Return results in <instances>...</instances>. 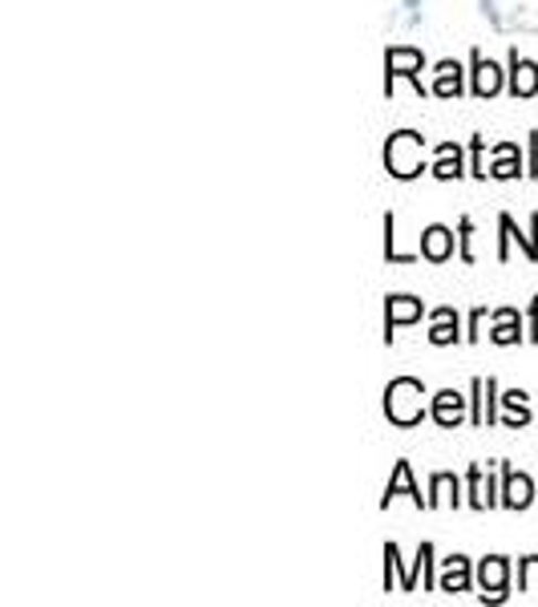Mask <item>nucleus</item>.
Segmentation results:
<instances>
[{"label": "nucleus", "mask_w": 538, "mask_h": 607, "mask_svg": "<svg viewBox=\"0 0 538 607\" xmlns=\"http://www.w3.org/2000/svg\"><path fill=\"white\" fill-rule=\"evenodd\" d=\"M530 498H535V486H530L527 474H515V470H506V506H515V511H523V506H530Z\"/></svg>", "instance_id": "1a4fd4ad"}, {"label": "nucleus", "mask_w": 538, "mask_h": 607, "mask_svg": "<svg viewBox=\"0 0 538 607\" xmlns=\"http://www.w3.org/2000/svg\"><path fill=\"white\" fill-rule=\"evenodd\" d=\"M385 65H389V82H393V78H413V82H417L422 53H417V49H389Z\"/></svg>", "instance_id": "423d86ee"}, {"label": "nucleus", "mask_w": 538, "mask_h": 607, "mask_svg": "<svg viewBox=\"0 0 538 607\" xmlns=\"http://www.w3.org/2000/svg\"><path fill=\"white\" fill-rule=\"evenodd\" d=\"M510 90H515L518 97L538 94V65H535V61H518V53H515V73H510Z\"/></svg>", "instance_id": "9d476101"}, {"label": "nucleus", "mask_w": 538, "mask_h": 607, "mask_svg": "<svg viewBox=\"0 0 538 607\" xmlns=\"http://www.w3.org/2000/svg\"><path fill=\"white\" fill-rule=\"evenodd\" d=\"M462 413H466V398H457L454 389H445V393L433 398V421L445 425V430H454L457 421H462Z\"/></svg>", "instance_id": "7ed1b4c3"}, {"label": "nucleus", "mask_w": 538, "mask_h": 607, "mask_svg": "<svg viewBox=\"0 0 538 607\" xmlns=\"http://www.w3.org/2000/svg\"><path fill=\"white\" fill-rule=\"evenodd\" d=\"M474 389H478V398H482V393L490 398V393H494V381H490V377H486V381H474ZM474 421H478V425H486V421H494L490 401H478V409H474Z\"/></svg>", "instance_id": "f3484780"}, {"label": "nucleus", "mask_w": 538, "mask_h": 607, "mask_svg": "<svg viewBox=\"0 0 538 607\" xmlns=\"http://www.w3.org/2000/svg\"><path fill=\"white\" fill-rule=\"evenodd\" d=\"M422 251H425V259H433V264L449 259V251H454V232H445V227H430V232L422 235Z\"/></svg>", "instance_id": "6e6552de"}, {"label": "nucleus", "mask_w": 538, "mask_h": 607, "mask_svg": "<svg viewBox=\"0 0 538 607\" xmlns=\"http://www.w3.org/2000/svg\"><path fill=\"white\" fill-rule=\"evenodd\" d=\"M503 401H506V409L515 413L510 421H515V425H527V421H530V413H527V393H518V389H515V393H506Z\"/></svg>", "instance_id": "6ab92c4d"}, {"label": "nucleus", "mask_w": 538, "mask_h": 607, "mask_svg": "<svg viewBox=\"0 0 538 607\" xmlns=\"http://www.w3.org/2000/svg\"><path fill=\"white\" fill-rule=\"evenodd\" d=\"M397 494H410L413 503L417 506H430V498H422V491L413 486V474H410V462H397V474L389 479V486H385V506L397 498Z\"/></svg>", "instance_id": "0eeeda50"}, {"label": "nucleus", "mask_w": 538, "mask_h": 607, "mask_svg": "<svg viewBox=\"0 0 538 607\" xmlns=\"http://www.w3.org/2000/svg\"><path fill=\"white\" fill-rule=\"evenodd\" d=\"M385 166L397 178L422 175V138H417L413 130H401V134H393V138H389V146H385Z\"/></svg>", "instance_id": "f03ea898"}, {"label": "nucleus", "mask_w": 538, "mask_h": 607, "mask_svg": "<svg viewBox=\"0 0 538 607\" xmlns=\"http://www.w3.org/2000/svg\"><path fill=\"white\" fill-rule=\"evenodd\" d=\"M433 94H442V97H457V94H462V70H457L454 61H442V65H437V82H433Z\"/></svg>", "instance_id": "ddd939ff"}, {"label": "nucleus", "mask_w": 538, "mask_h": 607, "mask_svg": "<svg viewBox=\"0 0 538 607\" xmlns=\"http://www.w3.org/2000/svg\"><path fill=\"white\" fill-rule=\"evenodd\" d=\"M413 320H422V300H413V296H393L389 300V340H393V328L397 325H413Z\"/></svg>", "instance_id": "39448f33"}, {"label": "nucleus", "mask_w": 538, "mask_h": 607, "mask_svg": "<svg viewBox=\"0 0 538 607\" xmlns=\"http://www.w3.org/2000/svg\"><path fill=\"white\" fill-rule=\"evenodd\" d=\"M469 587V563L462 555L445 559V572H442V591H466Z\"/></svg>", "instance_id": "f8f14e48"}, {"label": "nucleus", "mask_w": 538, "mask_h": 607, "mask_svg": "<svg viewBox=\"0 0 538 607\" xmlns=\"http://www.w3.org/2000/svg\"><path fill=\"white\" fill-rule=\"evenodd\" d=\"M503 90V70L494 61H482V53H474V94L490 97Z\"/></svg>", "instance_id": "20e7f679"}, {"label": "nucleus", "mask_w": 538, "mask_h": 607, "mask_svg": "<svg viewBox=\"0 0 538 607\" xmlns=\"http://www.w3.org/2000/svg\"><path fill=\"white\" fill-rule=\"evenodd\" d=\"M478 579H482V587H486L482 596L503 599V587H506V559H486V563H482Z\"/></svg>", "instance_id": "9b49d317"}, {"label": "nucleus", "mask_w": 538, "mask_h": 607, "mask_svg": "<svg viewBox=\"0 0 538 607\" xmlns=\"http://www.w3.org/2000/svg\"><path fill=\"white\" fill-rule=\"evenodd\" d=\"M469 491H474V506H482V511H486V506L494 503L490 494H486V491H490V486H486V482H482V470H478V466L469 470Z\"/></svg>", "instance_id": "aec40b11"}, {"label": "nucleus", "mask_w": 538, "mask_h": 607, "mask_svg": "<svg viewBox=\"0 0 538 607\" xmlns=\"http://www.w3.org/2000/svg\"><path fill=\"white\" fill-rule=\"evenodd\" d=\"M422 398L425 389L422 381H413V377H401L393 385L385 389V413L389 421H397V425H413V421H422Z\"/></svg>", "instance_id": "f257e3e1"}, {"label": "nucleus", "mask_w": 538, "mask_h": 607, "mask_svg": "<svg viewBox=\"0 0 538 607\" xmlns=\"http://www.w3.org/2000/svg\"><path fill=\"white\" fill-rule=\"evenodd\" d=\"M433 175L437 178H457L462 175V151H457V146H442V151H437V166H433Z\"/></svg>", "instance_id": "2eb2a0df"}, {"label": "nucleus", "mask_w": 538, "mask_h": 607, "mask_svg": "<svg viewBox=\"0 0 538 607\" xmlns=\"http://www.w3.org/2000/svg\"><path fill=\"white\" fill-rule=\"evenodd\" d=\"M498 154H503V158H498V166H494V171H490V175L494 178H515L518 175V163H515V146H503V151H498Z\"/></svg>", "instance_id": "a211bd4d"}, {"label": "nucleus", "mask_w": 538, "mask_h": 607, "mask_svg": "<svg viewBox=\"0 0 538 607\" xmlns=\"http://www.w3.org/2000/svg\"><path fill=\"white\" fill-rule=\"evenodd\" d=\"M518 316L510 312V308H506V312H498V328H494V340H498V344H515L518 340V325H515Z\"/></svg>", "instance_id": "dca6fc26"}, {"label": "nucleus", "mask_w": 538, "mask_h": 607, "mask_svg": "<svg viewBox=\"0 0 538 607\" xmlns=\"http://www.w3.org/2000/svg\"><path fill=\"white\" fill-rule=\"evenodd\" d=\"M433 344H449V340H457V316L454 308H437L433 312V332H430Z\"/></svg>", "instance_id": "4468645a"}, {"label": "nucleus", "mask_w": 538, "mask_h": 607, "mask_svg": "<svg viewBox=\"0 0 538 607\" xmlns=\"http://www.w3.org/2000/svg\"><path fill=\"white\" fill-rule=\"evenodd\" d=\"M523 587H527V591H538V559L523 563Z\"/></svg>", "instance_id": "412c9836"}]
</instances>
